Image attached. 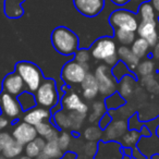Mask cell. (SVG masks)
Here are the masks:
<instances>
[{"label":"cell","mask_w":159,"mask_h":159,"mask_svg":"<svg viewBox=\"0 0 159 159\" xmlns=\"http://www.w3.org/2000/svg\"><path fill=\"white\" fill-rule=\"evenodd\" d=\"M50 40L53 48L63 56L74 55L80 48V38L66 26H58L52 31Z\"/></svg>","instance_id":"cell-1"},{"label":"cell","mask_w":159,"mask_h":159,"mask_svg":"<svg viewBox=\"0 0 159 159\" xmlns=\"http://www.w3.org/2000/svg\"><path fill=\"white\" fill-rule=\"evenodd\" d=\"M16 71L23 79L26 86V91L35 94L38 87L45 80L43 72L37 64L31 61H20L16 64Z\"/></svg>","instance_id":"cell-2"},{"label":"cell","mask_w":159,"mask_h":159,"mask_svg":"<svg viewBox=\"0 0 159 159\" xmlns=\"http://www.w3.org/2000/svg\"><path fill=\"white\" fill-rule=\"evenodd\" d=\"M37 105L52 110L59 105V92L53 79H45L35 93Z\"/></svg>","instance_id":"cell-3"},{"label":"cell","mask_w":159,"mask_h":159,"mask_svg":"<svg viewBox=\"0 0 159 159\" xmlns=\"http://www.w3.org/2000/svg\"><path fill=\"white\" fill-rule=\"evenodd\" d=\"M89 72V63H79L74 59L68 61L61 70V79L66 86L81 84L86 74Z\"/></svg>","instance_id":"cell-4"},{"label":"cell","mask_w":159,"mask_h":159,"mask_svg":"<svg viewBox=\"0 0 159 159\" xmlns=\"http://www.w3.org/2000/svg\"><path fill=\"white\" fill-rule=\"evenodd\" d=\"M94 75L97 80L99 94H102V96L108 97L118 91V81L112 75L111 68L106 63L96 66Z\"/></svg>","instance_id":"cell-5"},{"label":"cell","mask_w":159,"mask_h":159,"mask_svg":"<svg viewBox=\"0 0 159 159\" xmlns=\"http://www.w3.org/2000/svg\"><path fill=\"white\" fill-rule=\"evenodd\" d=\"M109 24L113 30L121 29L128 30V31L136 32L139 27V19L137 16L133 12L126 9H118L115 10L109 16Z\"/></svg>","instance_id":"cell-6"},{"label":"cell","mask_w":159,"mask_h":159,"mask_svg":"<svg viewBox=\"0 0 159 159\" xmlns=\"http://www.w3.org/2000/svg\"><path fill=\"white\" fill-rule=\"evenodd\" d=\"M117 44L116 40L110 36H102L92 44L91 51L92 57L99 61H105L111 56L117 55Z\"/></svg>","instance_id":"cell-7"},{"label":"cell","mask_w":159,"mask_h":159,"mask_svg":"<svg viewBox=\"0 0 159 159\" xmlns=\"http://www.w3.org/2000/svg\"><path fill=\"white\" fill-rule=\"evenodd\" d=\"M61 107L66 111L85 113L89 112V106L82 99V97L74 91H64V95L61 98Z\"/></svg>","instance_id":"cell-8"},{"label":"cell","mask_w":159,"mask_h":159,"mask_svg":"<svg viewBox=\"0 0 159 159\" xmlns=\"http://www.w3.org/2000/svg\"><path fill=\"white\" fill-rule=\"evenodd\" d=\"M0 109L3 115L10 120L18 119L21 111H23L18 98L5 91L0 93Z\"/></svg>","instance_id":"cell-9"},{"label":"cell","mask_w":159,"mask_h":159,"mask_svg":"<svg viewBox=\"0 0 159 159\" xmlns=\"http://www.w3.org/2000/svg\"><path fill=\"white\" fill-rule=\"evenodd\" d=\"M73 5L82 16L95 18L104 10L105 0H73Z\"/></svg>","instance_id":"cell-10"},{"label":"cell","mask_w":159,"mask_h":159,"mask_svg":"<svg viewBox=\"0 0 159 159\" xmlns=\"http://www.w3.org/2000/svg\"><path fill=\"white\" fill-rule=\"evenodd\" d=\"M12 136L16 141L25 146L27 143L34 141L38 136V133L35 125H32L25 121H21L14 124Z\"/></svg>","instance_id":"cell-11"},{"label":"cell","mask_w":159,"mask_h":159,"mask_svg":"<svg viewBox=\"0 0 159 159\" xmlns=\"http://www.w3.org/2000/svg\"><path fill=\"white\" fill-rule=\"evenodd\" d=\"M2 91L7 92L14 97H18L23 92L26 91V86L22 77L14 71L5 76L2 81Z\"/></svg>","instance_id":"cell-12"},{"label":"cell","mask_w":159,"mask_h":159,"mask_svg":"<svg viewBox=\"0 0 159 159\" xmlns=\"http://www.w3.org/2000/svg\"><path fill=\"white\" fill-rule=\"evenodd\" d=\"M158 21L152 22H143L141 21L137 27V34L139 37L147 40L150 47H154L159 42V32H158Z\"/></svg>","instance_id":"cell-13"},{"label":"cell","mask_w":159,"mask_h":159,"mask_svg":"<svg viewBox=\"0 0 159 159\" xmlns=\"http://www.w3.org/2000/svg\"><path fill=\"white\" fill-rule=\"evenodd\" d=\"M52 118V112L50 109L44 108V107H37L26 111L23 117V121L32 124V125H37L44 121H49Z\"/></svg>","instance_id":"cell-14"},{"label":"cell","mask_w":159,"mask_h":159,"mask_svg":"<svg viewBox=\"0 0 159 159\" xmlns=\"http://www.w3.org/2000/svg\"><path fill=\"white\" fill-rule=\"evenodd\" d=\"M80 85L82 89V96L85 100H94L99 94V87L94 73H87Z\"/></svg>","instance_id":"cell-15"},{"label":"cell","mask_w":159,"mask_h":159,"mask_svg":"<svg viewBox=\"0 0 159 159\" xmlns=\"http://www.w3.org/2000/svg\"><path fill=\"white\" fill-rule=\"evenodd\" d=\"M129 129V123L125 120H115L105 129V141H115L121 139Z\"/></svg>","instance_id":"cell-16"},{"label":"cell","mask_w":159,"mask_h":159,"mask_svg":"<svg viewBox=\"0 0 159 159\" xmlns=\"http://www.w3.org/2000/svg\"><path fill=\"white\" fill-rule=\"evenodd\" d=\"M26 0H5L3 3V11L8 19H20L24 14V9L22 3Z\"/></svg>","instance_id":"cell-17"},{"label":"cell","mask_w":159,"mask_h":159,"mask_svg":"<svg viewBox=\"0 0 159 159\" xmlns=\"http://www.w3.org/2000/svg\"><path fill=\"white\" fill-rule=\"evenodd\" d=\"M117 53L119 56V59L123 61L129 66L131 71H135L139 63V58L132 51V49L128 46H121L118 48Z\"/></svg>","instance_id":"cell-18"},{"label":"cell","mask_w":159,"mask_h":159,"mask_svg":"<svg viewBox=\"0 0 159 159\" xmlns=\"http://www.w3.org/2000/svg\"><path fill=\"white\" fill-rule=\"evenodd\" d=\"M136 82V76L132 74H128L123 76L119 81L118 84V93L123 98H129L133 94L134 91V85Z\"/></svg>","instance_id":"cell-19"},{"label":"cell","mask_w":159,"mask_h":159,"mask_svg":"<svg viewBox=\"0 0 159 159\" xmlns=\"http://www.w3.org/2000/svg\"><path fill=\"white\" fill-rule=\"evenodd\" d=\"M46 139L42 136H37L34 141L27 143L26 145L24 146V152L25 155L31 158L35 159L36 157H38L40 154L43 152V149H44L45 145H46Z\"/></svg>","instance_id":"cell-20"},{"label":"cell","mask_w":159,"mask_h":159,"mask_svg":"<svg viewBox=\"0 0 159 159\" xmlns=\"http://www.w3.org/2000/svg\"><path fill=\"white\" fill-rule=\"evenodd\" d=\"M156 11L152 8V3L149 1H145L142 2L139 7V11H137V16L141 18V21L143 22H152V21H156Z\"/></svg>","instance_id":"cell-21"},{"label":"cell","mask_w":159,"mask_h":159,"mask_svg":"<svg viewBox=\"0 0 159 159\" xmlns=\"http://www.w3.org/2000/svg\"><path fill=\"white\" fill-rule=\"evenodd\" d=\"M92 111L89 115V123H96L99 121V119L108 111L105 102L102 100H96L92 104Z\"/></svg>","instance_id":"cell-22"},{"label":"cell","mask_w":159,"mask_h":159,"mask_svg":"<svg viewBox=\"0 0 159 159\" xmlns=\"http://www.w3.org/2000/svg\"><path fill=\"white\" fill-rule=\"evenodd\" d=\"M43 154L46 155L49 159H61L66 152H62L59 147L58 141H48L46 142V145L43 149Z\"/></svg>","instance_id":"cell-23"},{"label":"cell","mask_w":159,"mask_h":159,"mask_svg":"<svg viewBox=\"0 0 159 159\" xmlns=\"http://www.w3.org/2000/svg\"><path fill=\"white\" fill-rule=\"evenodd\" d=\"M16 98H18L19 102H20V105H21V108H22V110L24 111V112H26V111L31 110V109L35 108V107L37 106L35 95L29 91L23 92V93L21 94V95H19Z\"/></svg>","instance_id":"cell-24"},{"label":"cell","mask_w":159,"mask_h":159,"mask_svg":"<svg viewBox=\"0 0 159 159\" xmlns=\"http://www.w3.org/2000/svg\"><path fill=\"white\" fill-rule=\"evenodd\" d=\"M115 32V38L122 45V46H129L134 43L135 38V32L128 31V30H121L116 29L113 30Z\"/></svg>","instance_id":"cell-25"},{"label":"cell","mask_w":159,"mask_h":159,"mask_svg":"<svg viewBox=\"0 0 159 159\" xmlns=\"http://www.w3.org/2000/svg\"><path fill=\"white\" fill-rule=\"evenodd\" d=\"M23 152H24V145H22L21 143H19L18 141L14 139L13 142H11V143L1 152V154L7 159H13L20 156Z\"/></svg>","instance_id":"cell-26"},{"label":"cell","mask_w":159,"mask_h":159,"mask_svg":"<svg viewBox=\"0 0 159 159\" xmlns=\"http://www.w3.org/2000/svg\"><path fill=\"white\" fill-rule=\"evenodd\" d=\"M149 48H150V46L147 43V40L142 37L136 38V39L134 40V43L132 44V46H131L132 51L139 58V59H142V58L147 56L148 51H149Z\"/></svg>","instance_id":"cell-27"},{"label":"cell","mask_w":159,"mask_h":159,"mask_svg":"<svg viewBox=\"0 0 159 159\" xmlns=\"http://www.w3.org/2000/svg\"><path fill=\"white\" fill-rule=\"evenodd\" d=\"M141 136H142V134L139 130L126 131L125 134H123V136L121 137V144L123 145V147L133 148L136 146L137 142H139Z\"/></svg>","instance_id":"cell-28"},{"label":"cell","mask_w":159,"mask_h":159,"mask_svg":"<svg viewBox=\"0 0 159 159\" xmlns=\"http://www.w3.org/2000/svg\"><path fill=\"white\" fill-rule=\"evenodd\" d=\"M105 104L108 110H117L125 105V98H123L118 92H116L105 99Z\"/></svg>","instance_id":"cell-29"},{"label":"cell","mask_w":159,"mask_h":159,"mask_svg":"<svg viewBox=\"0 0 159 159\" xmlns=\"http://www.w3.org/2000/svg\"><path fill=\"white\" fill-rule=\"evenodd\" d=\"M155 70H156V66H155V62L152 60H144V61L139 62L136 69L137 74L141 77L154 74Z\"/></svg>","instance_id":"cell-30"},{"label":"cell","mask_w":159,"mask_h":159,"mask_svg":"<svg viewBox=\"0 0 159 159\" xmlns=\"http://www.w3.org/2000/svg\"><path fill=\"white\" fill-rule=\"evenodd\" d=\"M111 72H112V75L116 77V80H117L118 82H119L122 77L125 76V75H128V74L134 75L132 71L129 69V66H126L123 61H121V60H119V62H118L115 66L111 68Z\"/></svg>","instance_id":"cell-31"},{"label":"cell","mask_w":159,"mask_h":159,"mask_svg":"<svg viewBox=\"0 0 159 159\" xmlns=\"http://www.w3.org/2000/svg\"><path fill=\"white\" fill-rule=\"evenodd\" d=\"M102 130L97 125H89L84 130V139H87L89 142H97L98 139H102Z\"/></svg>","instance_id":"cell-32"},{"label":"cell","mask_w":159,"mask_h":159,"mask_svg":"<svg viewBox=\"0 0 159 159\" xmlns=\"http://www.w3.org/2000/svg\"><path fill=\"white\" fill-rule=\"evenodd\" d=\"M142 85L147 89L148 92L152 94H158L159 93V83L157 82L154 77V74L147 75V76H143L141 79Z\"/></svg>","instance_id":"cell-33"},{"label":"cell","mask_w":159,"mask_h":159,"mask_svg":"<svg viewBox=\"0 0 159 159\" xmlns=\"http://www.w3.org/2000/svg\"><path fill=\"white\" fill-rule=\"evenodd\" d=\"M58 144H59V147L62 149V152H66V150L69 149L71 145V134L66 131L61 132L59 134V137H58Z\"/></svg>","instance_id":"cell-34"},{"label":"cell","mask_w":159,"mask_h":159,"mask_svg":"<svg viewBox=\"0 0 159 159\" xmlns=\"http://www.w3.org/2000/svg\"><path fill=\"white\" fill-rule=\"evenodd\" d=\"M92 58V53L87 49H77L76 52L74 53V60L79 63H89V61Z\"/></svg>","instance_id":"cell-35"},{"label":"cell","mask_w":159,"mask_h":159,"mask_svg":"<svg viewBox=\"0 0 159 159\" xmlns=\"http://www.w3.org/2000/svg\"><path fill=\"white\" fill-rule=\"evenodd\" d=\"M55 126V124L50 123L49 121H44L42 123L37 124L35 126L36 130H37V133H38V136H42V137H45L49 132H50L51 129Z\"/></svg>","instance_id":"cell-36"},{"label":"cell","mask_w":159,"mask_h":159,"mask_svg":"<svg viewBox=\"0 0 159 159\" xmlns=\"http://www.w3.org/2000/svg\"><path fill=\"white\" fill-rule=\"evenodd\" d=\"M14 139L12 134L8 132H0V152H2L11 142H13Z\"/></svg>","instance_id":"cell-37"},{"label":"cell","mask_w":159,"mask_h":159,"mask_svg":"<svg viewBox=\"0 0 159 159\" xmlns=\"http://www.w3.org/2000/svg\"><path fill=\"white\" fill-rule=\"evenodd\" d=\"M97 152V142H89L84 145L85 155L89 157H93Z\"/></svg>","instance_id":"cell-38"},{"label":"cell","mask_w":159,"mask_h":159,"mask_svg":"<svg viewBox=\"0 0 159 159\" xmlns=\"http://www.w3.org/2000/svg\"><path fill=\"white\" fill-rule=\"evenodd\" d=\"M111 122H112V117H111L108 112H106L102 118H100L99 121H98V126H99V128L104 131L105 129H106L107 126L111 123Z\"/></svg>","instance_id":"cell-39"},{"label":"cell","mask_w":159,"mask_h":159,"mask_svg":"<svg viewBox=\"0 0 159 159\" xmlns=\"http://www.w3.org/2000/svg\"><path fill=\"white\" fill-rule=\"evenodd\" d=\"M10 124V119H8L5 115H0V129L3 130Z\"/></svg>","instance_id":"cell-40"},{"label":"cell","mask_w":159,"mask_h":159,"mask_svg":"<svg viewBox=\"0 0 159 159\" xmlns=\"http://www.w3.org/2000/svg\"><path fill=\"white\" fill-rule=\"evenodd\" d=\"M132 156L134 157L135 159H145V156L139 152V149L136 147V146L132 148Z\"/></svg>","instance_id":"cell-41"},{"label":"cell","mask_w":159,"mask_h":159,"mask_svg":"<svg viewBox=\"0 0 159 159\" xmlns=\"http://www.w3.org/2000/svg\"><path fill=\"white\" fill-rule=\"evenodd\" d=\"M111 2L115 3L116 6H119V7H122V6H125L126 3H129L131 0H110Z\"/></svg>","instance_id":"cell-42"},{"label":"cell","mask_w":159,"mask_h":159,"mask_svg":"<svg viewBox=\"0 0 159 159\" xmlns=\"http://www.w3.org/2000/svg\"><path fill=\"white\" fill-rule=\"evenodd\" d=\"M139 132H141V134L143 135V136H150V134H152L150 130H149V129H148L146 125H143V126H142V129L139 130Z\"/></svg>","instance_id":"cell-43"},{"label":"cell","mask_w":159,"mask_h":159,"mask_svg":"<svg viewBox=\"0 0 159 159\" xmlns=\"http://www.w3.org/2000/svg\"><path fill=\"white\" fill-rule=\"evenodd\" d=\"M149 2L152 3V8L155 9L156 13L159 16V0H149Z\"/></svg>","instance_id":"cell-44"},{"label":"cell","mask_w":159,"mask_h":159,"mask_svg":"<svg viewBox=\"0 0 159 159\" xmlns=\"http://www.w3.org/2000/svg\"><path fill=\"white\" fill-rule=\"evenodd\" d=\"M152 56L155 59L159 60V42L154 46V51H152Z\"/></svg>","instance_id":"cell-45"},{"label":"cell","mask_w":159,"mask_h":159,"mask_svg":"<svg viewBox=\"0 0 159 159\" xmlns=\"http://www.w3.org/2000/svg\"><path fill=\"white\" fill-rule=\"evenodd\" d=\"M61 159H75V154L74 152H66Z\"/></svg>","instance_id":"cell-46"},{"label":"cell","mask_w":159,"mask_h":159,"mask_svg":"<svg viewBox=\"0 0 159 159\" xmlns=\"http://www.w3.org/2000/svg\"><path fill=\"white\" fill-rule=\"evenodd\" d=\"M35 159H49V158H48V157L46 156V155H44V154H43V152H42V154H40V155H39V156H38V157H36Z\"/></svg>","instance_id":"cell-47"},{"label":"cell","mask_w":159,"mask_h":159,"mask_svg":"<svg viewBox=\"0 0 159 159\" xmlns=\"http://www.w3.org/2000/svg\"><path fill=\"white\" fill-rule=\"evenodd\" d=\"M19 159H34V158H31V157H29V156H26V155H24V156L20 157Z\"/></svg>","instance_id":"cell-48"},{"label":"cell","mask_w":159,"mask_h":159,"mask_svg":"<svg viewBox=\"0 0 159 159\" xmlns=\"http://www.w3.org/2000/svg\"><path fill=\"white\" fill-rule=\"evenodd\" d=\"M152 159H159V154H156L152 157Z\"/></svg>","instance_id":"cell-49"},{"label":"cell","mask_w":159,"mask_h":159,"mask_svg":"<svg viewBox=\"0 0 159 159\" xmlns=\"http://www.w3.org/2000/svg\"><path fill=\"white\" fill-rule=\"evenodd\" d=\"M122 159H131V157H130V156H128V155H124L123 158H122Z\"/></svg>","instance_id":"cell-50"},{"label":"cell","mask_w":159,"mask_h":159,"mask_svg":"<svg viewBox=\"0 0 159 159\" xmlns=\"http://www.w3.org/2000/svg\"><path fill=\"white\" fill-rule=\"evenodd\" d=\"M0 159H7V158H6V157L3 156L2 154H1V155H0Z\"/></svg>","instance_id":"cell-51"},{"label":"cell","mask_w":159,"mask_h":159,"mask_svg":"<svg viewBox=\"0 0 159 159\" xmlns=\"http://www.w3.org/2000/svg\"><path fill=\"white\" fill-rule=\"evenodd\" d=\"M157 134H158V136H159V128L157 129Z\"/></svg>","instance_id":"cell-52"},{"label":"cell","mask_w":159,"mask_h":159,"mask_svg":"<svg viewBox=\"0 0 159 159\" xmlns=\"http://www.w3.org/2000/svg\"><path fill=\"white\" fill-rule=\"evenodd\" d=\"M0 132H1V129H0Z\"/></svg>","instance_id":"cell-53"},{"label":"cell","mask_w":159,"mask_h":159,"mask_svg":"<svg viewBox=\"0 0 159 159\" xmlns=\"http://www.w3.org/2000/svg\"><path fill=\"white\" fill-rule=\"evenodd\" d=\"M158 22H159V18H158Z\"/></svg>","instance_id":"cell-54"}]
</instances>
